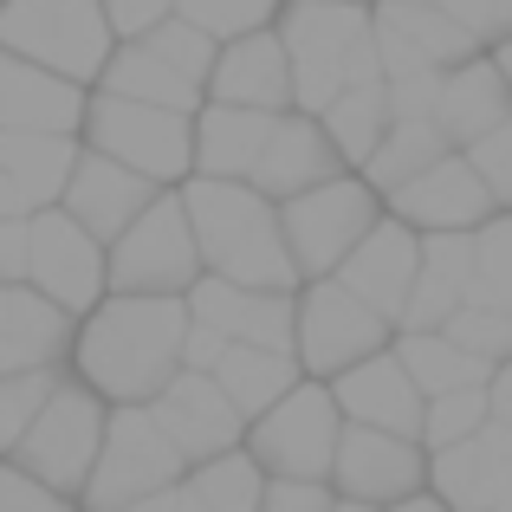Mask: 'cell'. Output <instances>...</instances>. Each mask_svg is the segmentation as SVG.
Returning <instances> with one entry per match:
<instances>
[{"mask_svg": "<svg viewBox=\"0 0 512 512\" xmlns=\"http://www.w3.org/2000/svg\"><path fill=\"white\" fill-rule=\"evenodd\" d=\"M383 344H396V325L370 299H357L338 273L299 286V363H305V376H325L331 383L338 370L363 363Z\"/></svg>", "mask_w": 512, "mask_h": 512, "instance_id": "11", "label": "cell"}, {"mask_svg": "<svg viewBox=\"0 0 512 512\" xmlns=\"http://www.w3.org/2000/svg\"><path fill=\"white\" fill-rule=\"evenodd\" d=\"M441 331H448V338H461L467 350H480L487 363H506V357H512V312H506V305H480V299H467Z\"/></svg>", "mask_w": 512, "mask_h": 512, "instance_id": "40", "label": "cell"}, {"mask_svg": "<svg viewBox=\"0 0 512 512\" xmlns=\"http://www.w3.org/2000/svg\"><path fill=\"white\" fill-rule=\"evenodd\" d=\"M59 376H65V363H20V370L0 376V454L20 448V435L33 428V415L46 409Z\"/></svg>", "mask_w": 512, "mask_h": 512, "instance_id": "35", "label": "cell"}, {"mask_svg": "<svg viewBox=\"0 0 512 512\" xmlns=\"http://www.w3.org/2000/svg\"><path fill=\"white\" fill-rule=\"evenodd\" d=\"M33 260V214H0V279H26Z\"/></svg>", "mask_w": 512, "mask_h": 512, "instance_id": "47", "label": "cell"}, {"mask_svg": "<svg viewBox=\"0 0 512 512\" xmlns=\"http://www.w3.org/2000/svg\"><path fill=\"white\" fill-rule=\"evenodd\" d=\"M370 26H376L389 78L448 72V65L487 52V39H480L474 26H461L448 7H428V0H370Z\"/></svg>", "mask_w": 512, "mask_h": 512, "instance_id": "14", "label": "cell"}, {"mask_svg": "<svg viewBox=\"0 0 512 512\" xmlns=\"http://www.w3.org/2000/svg\"><path fill=\"white\" fill-rule=\"evenodd\" d=\"M0 512H78L72 493L46 487L33 467H20L13 454H0Z\"/></svg>", "mask_w": 512, "mask_h": 512, "instance_id": "42", "label": "cell"}, {"mask_svg": "<svg viewBox=\"0 0 512 512\" xmlns=\"http://www.w3.org/2000/svg\"><path fill=\"white\" fill-rule=\"evenodd\" d=\"M467 163L480 169V182L493 188V201L512 208V117H506V124H493L487 137L467 143Z\"/></svg>", "mask_w": 512, "mask_h": 512, "instance_id": "43", "label": "cell"}, {"mask_svg": "<svg viewBox=\"0 0 512 512\" xmlns=\"http://www.w3.org/2000/svg\"><path fill=\"white\" fill-rule=\"evenodd\" d=\"M72 331L78 318L33 279H0V338L20 344L33 363H72Z\"/></svg>", "mask_w": 512, "mask_h": 512, "instance_id": "28", "label": "cell"}, {"mask_svg": "<svg viewBox=\"0 0 512 512\" xmlns=\"http://www.w3.org/2000/svg\"><path fill=\"white\" fill-rule=\"evenodd\" d=\"M279 111H247V104H201L195 111V175H240L247 182L253 163L266 156Z\"/></svg>", "mask_w": 512, "mask_h": 512, "instance_id": "26", "label": "cell"}, {"mask_svg": "<svg viewBox=\"0 0 512 512\" xmlns=\"http://www.w3.org/2000/svg\"><path fill=\"white\" fill-rule=\"evenodd\" d=\"M474 299V227H448V234H422V273H415L409 312L396 331L448 325L461 305Z\"/></svg>", "mask_w": 512, "mask_h": 512, "instance_id": "24", "label": "cell"}, {"mask_svg": "<svg viewBox=\"0 0 512 512\" xmlns=\"http://www.w3.org/2000/svg\"><path fill=\"white\" fill-rule=\"evenodd\" d=\"M124 512H208V506H201V493L188 487V480H169V487H156V493H143V500H130Z\"/></svg>", "mask_w": 512, "mask_h": 512, "instance_id": "48", "label": "cell"}, {"mask_svg": "<svg viewBox=\"0 0 512 512\" xmlns=\"http://www.w3.org/2000/svg\"><path fill=\"white\" fill-rule=\"evenodd\" d=\"M78 137L91 150L117 156V163L143 169L150 182H188L195 175V111H169V104H143V98H117V91L91 85L85 104V130Z\"/></svg>", "mask_w": 512, "mask_h": 512, "instance_id": "4", "label": "cell"}, {"mask_svg": "<svg viewBox=\"0 0 512 512\" xmlns=\"http://www.w3.org/2000/svg\"><path fill=\"white\" fill-rule=\"evenodd\" d=\"M493 59H500V72H506V85H512V33L493 39Z\"/></svg>", "mask_w": 512, "mask_h": 512, "instance_id": "54", "label": "cell"}, {"mask_svg": "<svg viewBox=\"0 0 512 512\" xmlns=\"http://www.w3.org/2000/svg\"><path fill=\"white\" fill-rule=\"evenodd\" d=\"M350 169V156L338 150V137L325 130V117L318 111H279L273 117V137H266V156L253 163L247 182L253 188H266L273 201H286V195H299V188H312V182H325V175H344Z\"/></svg>", "mask_w": 512, "mask_h": 512, "instance_id": "21", "label": "cell"}, {"mask_svg": "<svg viewBox=\"0 0 512 512\" xmlns=\"http://www.w3.org/2000/svg\"><path fill=\"white\" fill-rule=\"evenodd\" d=\"M78 150H85V137H72V130H0V169L26 188L33 208H52L65 195Z\"/></svg>", "mask_w": 512, "mask_h": 512, "instance_id": "29", "label": "cell"}, {"mask_svg": "<svg viewBox=\"0 0 512 512\" xmlns=\"http://www.w3.org/2000/svg\"><path fill=\"white\" fill-rule=\"evenodd\" d=\"M383 512H454V506L441 500L435 487H422V493H409V500H396V506H383Z\"/></svg>", "mask_w": 512, "mask_h": 512, "instance_id": "51", "label": "cell"}, {"mask_svg": "<svg viewBox=\"0 0 512 512\" xmlns=\"http://www.w3.org/2000/svg\"><path fill=\"white\" fill-rule=\"evenodd\" d=\"M363 7H370V0H363Z\"/></svg>", "mask_w": 512, "mask_h": 512, "instance_id": "57", "label": "cell"}, {"mask_svg": "<svg viewBox=\"0 0 512 512\" xmlns=\"http://www.w3.org/2000/svg\"><path fill=\"white\" fill-rule=\"evenodd\" d=\"M156 188L163 182H150L143 169H130V163H117V156H104V150L85 143L78 163H72V182H65V195H59V208H72L98 240H117L156 201Z\"/></svg>", "mask_w": 512, "mask_h": 512, "instance_id": "23", "label": "cell"}, {"mask_svg": "<svg viewBox=\"0 0 512 512\" xmlns=\"http://www.w3.org/2000/svg\"><path fill=\"white\" fill-rule=\"evenodd\" d=\"M26 279H33L46 299H59L72 318H85L91 305L111 292V240H98L72 208H33V260H26Z\"/></svg>", "mask_w": 512, "mask_h": 512, "instance_id": "12", "label": "cell"}, {"mask_svg": "<svg viewBox=\"0 0 512 512\" xmlns=\"http://www.w3.org/2000/svg\"><path fill=\"white\" fill-rule=\"evenodd\" d=\"M188 474V454L169 441V428L156 422L150 402H111V422H104V448L91 467L78 506L85 512H124L130 500L169 487Z\"/></svg>", "mask_w": 512, "mask_h": 512, "instance_id": "5", "label": "cell"}, {"mask_svg": "<svg viewBox=\"0 0 512 512\" xmlns=\"http://www.w3.org/2000/svg\"><path fill=\"white\" fill-rule=\"evenodd\" d=\"M435 117H441V130H448L461 150H467L474 137H487L493 124H506V117H512V85H506L500 59H493V46L441 72V104H435Z\"/></svg>", "mask_w": 512, "mask_h": 512, "instance_id": "25", "label": "cell"}, {"mask_svg": "<svg viewBox=\"0 0 512 512\" xmlns=\"http://www.w3.org/2000/svg\"><path fill=\"white\" fill-rule=\"evenodd\" d=\"M331 506H338V487H331V480L273 474V480H266V506L260 512H331Z\"/></svg>", "mask_w": 512, "mask_h": 512, "instance_id": "44", "label": "cell"}, {"mask_svg": "<svg viewBox=\"0 0 512 512\" xmlns=\"http://www.w3.org/2000/svg\"><path fill=\"white\" fill-rule=\"evenodd\" d=\"M331 389H338V409L344 422H370V428H396V435H422V383L409 376V363L396 357V344L370 350L363 363H350V370L331 376Z\"/></svg>", "mask_w": 512, "mask_h": 512, "instance_id": "22", "label": "cell"}, {"mask_svg": "<svg viewBox=\"0 0 512 512\" xmlns=\"http://www.w3.org/2000/svg\"><path fill=\"white\" fill-rule=\"evenodd\" d=\"M331 512H383V506H370V500H344V493H338V506H331Z\"/></svg>", "mask_w": 512, "mask_h": 512, "instance_id": "55", "label": "cell"}, {"mask_svg": "<svg viewBox=\"0 0 512 512\" xmlns=\"http://www.w3.org/2000/svg\"><path fill=\"white\" fill-rule=\"evenodd\" d=\"M474 299L512 312V208H493L474 227Z\"/></svg>", "mask_w": 512, "mask_h": 512, "instance_id": "36", "label": "cell"}, {"mask_svg": "<svg viewBox=\"0 0 512 512\" xmlns=\"http://www.w3.org/2000/svg\"><path fill=\"white\" fill-rule=\"evenodd\" d=\"M78 512H85V506H78Z\"/></svg>", "mask_w": 512, "mask_h": 512, "instance_id": "58", "label": "cell"}, {"mask_svg": "<svg viewBox=\"0 0 512 512\" xmlns=\"http://www.w3.org/2000/svg\"><path fill=\"white\" fill-rule=\"evenodd\" d=\"M331 487H338L344 500H370V506H396V500H409V493H422L428 487V448H422V435L344 422L338 461H331Z\"/></svg>", "mask_w": 512, "mask_h": 512, "instance_id": "13", "label": "cell"}, {"mask_svg": "<svg viewBox=\"0 0 512 512\" xmlns=\"http://www.w3.org/2000/svg\"><path fill=\"white\" fill-rule=\"evenodd\" d=\"M214 376L227 383V396H234L240 409H247V422H253L260 409H273V402L299 383L305 363H299V350H273V344L234 338V344L221 350V363H214Z\"/></svg>", "mask_w": 512, "mask_h": 512, "instance_id": "30", "label": "cell"}, {"mask_svg": "<svg viewBox=\"0 0 512 512\" xmlns=\"http://www.w3.org/2000/svg\"><path fill=\"white\" fill-rule=\"evenodd\" d=\"M188 487L201 493V506L208 512H260L266 506V467H260V454L240 441V448H221V454H208V461H188Z\"/></svg>", "mask_w": 512, "mask_h": 512, "instance_id": "32", "label": "cell"}, {"mask_svg": "<svg viewBox=\"0 0 512 512\" xmlns=\"http://www.w3.org/2000/svg\"><path fill=\"white\" fill-rule=\"evenodd\" d=\"M338 435H344V409L325 376H299L273 409H260L247 422V448L260 454V467L292 480H331Z\"/></svg>", "mask_w": 512, "mask_h": 512, "instance_id": "9", "label": "cell"}, {"mask_svg": "<svg viewBox=\"0 0 512 512\" xmlns=\"http://www.w3.org/2000/svg\"><path fill=\"white\" fill-rule=\"evenodd\" d=\"M214 104H247V111H292V59L279 26H253L240 39H221L208 72Z\"/></svg>", "mask_w": 512, "mask_h": 512, "instance_id": "19", "label": "cell"}, {"mask_svg": "<svg viewBox=\"0 0 512 512\" xmlns=\"http://www.w3.org/2000/svg\"><path fill=\"white\" fill-rule=\"evenodd\" d=\"M91 85L0 46V130H85Z\"/></svg>", "mask_w": 512, "mask_h": 512, "instance_id": "20", "label": "cell"}, {"mask_svg": "<svg viewBox=\"0 0 512 512\" xmlns=\"http://www.w3.org/2000/svg\"><path fill=\"white\" fill-rule=\"evenodd\" d=\"M20 363H33V357H26L20 344H7V338H0V376H7V370H20Z\"/></svg>", "mask_w": 512, "mask_h": 512, "instance_id": "53", "label": "cell"}, {"mask_svg": "<svg viewBox=\"0 0 512 512\" xmlns=\"http://www.w3.org/2000/svg\"><path fill=\"white\" fill-rule=\"evenodd\" d=\"M487 409H493V422L512 428V357L493 363V376H487Z\"/></svg>", "mask_w": 512, "mask_h": 512, "instance_id": "50", "label": "cell"}, {"mask_svg": "<svg viewBox=\"0 0 512 512\" xmlns=\"http://www.w3.org/2000/svg\"><path fill=\"white\" fill-rule=\"evenodd\" d=\"M448 150H461V143L441 130V117H396V124L383 130V143L363 156V175H370V182L389 195L396 182L422 175L428 163H435V156H448Z\"/></svg>", "mask_w": 512, "mask_h": 512, "instance_id": "33", "label": "cell"}, {"mask_svg": "<svg viewBox=\"0 0 512 512\" xmlns=\"http://www.w3.org/2000/svg\"><path fill=\"white\" fill-rule=\"evenodd\" d=\"M415 273H422V227H409L402 214L383 208V221L350 247V260L338 266V279L357 299H370L389 325H402L409 312V292H415Z\"/></svg>", "mask_w": 512, "mask_h": 512, "instance_id": "17", "label": "cell"}, {"mask_svg": "<svg viewBox=\"0 0 512 512\" xmlns=\"http://www.w3.org/2000/svg\"><path fill=\"white\" fill-rule=\"evenodd\" d=\"M493 409H487V383H461V389H441V396H428L422 409V448H448V441L474 435V428H487Z\"/></svg>", "mask_w": 512, "mask_h": 512, "instance_id": "37", "label": "cell"}, {"mask_svg": "<svg viewBox=\"0 0 512 512\" xmlns=\"http://www.w3.org/2000/svg\"><path fill=\"white\" fill-rule=\"evenodd\" d=\"M493 512H512V493H506V500H500V506H493Z\"/></svg>", "mask_w": 512, "mask_h": 512, "instance_id": "56", "label": "cell"}, {"mask_svg": "<svg viewBox=\"0 0 512 512\" xmlns=\"http://www.w3.org/2000/svg\"><path fill=\"white\" fill-rule=\"evenodd\" d=\"M156 422L169 428V441L188 454V461H208L221 448H240L247 441V409L227 396V383L214 370H175L163 389L150 396Z\"/></svg>", "mask_w": 512, "mask_h": 512, "instance_id": "15", "label": "cell"}, {"mask_svg": "<svg viewBox=\"0 0 512 512\" xmlns=\"http://www.w3.org/2000/svg\"><path fill=\"white\" fill-rule=\"evenodd\" d=\"M286 0H175V13H188L195 26H208L214 39H240L253 26H273Z\"/></svg>", "mask_w": 512, "mask_h": 512, "instance_id": "41", "label": "cell"}, {"mask_svg": "<svg viewBox=\"0 0 512 512\" xmlns=\"http://www.w3.org/2000/svg\"><path fill=\"white\" fill-rule=\"evenodd\" d=\"M318 117H325V130L338 137V150L350 156V169H363V156H370L376 143H383V130L396 124V111H389V78L383 85H344Z\"/></svg>", "mask_w": 512, "mask_h": 512, "instance_id": "34", "label": "cell"}, {"mask_svg": "<svg viewBox=\"0 0 512 512\" xmlns=\"http://www.w3.org/2000/svg\"><path fill=\"white\" fill-rule=\"evenodd\" d=\"M383 208L402 214L409 227H422V234H448V227H480L500 201H493V188L480 182V169L467 163V150H448L422 175H409V182L389 188Z\"/></svg>", "mask_w": 512, "mask_h": 512, "instance_id": "16", "label": "cell"}, {"mask_svg": "<svg viewBox=\"0 0 512 512\" xmlns=\"http://www.w3.org/2000/svg\"><path fill=\"white\" fill-rule=\"evenodd\" d=\"M208 273L182 182L156 188V201L111 240V292H188Z\"/></svg>", "mask_w": 512, "mask_h": 512, "instance_id": "10", "label": "cell"}, {"mask_svg": "<svg viewBox=\"0 0 512 512\" xmlns=\"http://www.w3.org/2000/svg\"><path fill=\"white\" fill-rule=\"evenodd\" d=\"M0 214H33V201H26V188L13 182L7 169H0Z\"/></svg>", "mask_w": 512, "mask_h": 512, "instance_id": "52", "label": "cell"}, {"mask_svg": "<svg viewBox=\"0 0 512 512\" xmlns=\"http://www.w3.org/2000/svg\"><path fill=\"white\" fill-rule=\"evenodd\" d=\"M428 487L454 512H493L512 493V428L487 422L448 448H428Z\"/></svg>", "mask_w": 512, "mask_h": 512, "instance_id": "18", "label": "cell"}, {"mask_svg": "<svg viewBox=\"0 0 512 512\" xmlns=\"http://www.w3.org/2000/svg\"><path fill=\"white\" fill-rule=\"evenodd\" d=\"M396 357L409 363V376L422 383V396H441V389H461V383H487L493 363L480 350H467L461 338H448L441 325L422 331H396Z\"/></svg>", "mask_w": 512, "mask_h": 512, "instance_id": "31", "label": "cell"}, {"mask_svg": "<svg viewBox=\"0 0 512 512\" xmlns=\"http://www.w3.org/2000/svg\"><path fill=\"white\" fill-rule=\"evenodd\" d=\"M104 422H111V402H104L85 376L65 370L59 383H52L46 409L33 415V428L20 435L13 461L33 467L46 487H59V493H72V500H78V493H85V480H91V467H98Z\"/></svg>", "mask_w": 512, "mask_h": 512, "instance_id": "8", "label": "cell"}, {"mask_svg": "<svg viewBox=\"0 0 512 512\" xmlns=\"http://www.w3.org/2000/svg\"><path fill=\"white\" fill-rule=\"evenodd\" d=\"M104 13H111V33L117 39H143L150 26H163L175 13V0H104Z\"/></svg>", "mask_w": 512, "mask_h": 512, "instance_id": "46", "label": "cell"}, {"mask_svg": "<svg viewBox=\"0 0 512 512\" xmlns=\"http://www.w3.org/2000/svg\"><path fill=\"white\" fill-rule=\"evenodd\" d=\"M188 299L182 292H104L72 331V363L104 402H150L182 370Z\"/></svg>", "mask_w": 512, "mask_h": 512, "instance_id": "1", "label": "cell"}, {"mask_svg": "<svg viewBox=\"0 0 512 512\" xmlns=\"http://www.w3.org/2000/svg\"><path fill=\"white\" fill-rule=\"evenodd\" d=\"M273 26L292 59V104L325 111L350 85V59H357V39L370 33V7L363 0H286Z\"/></svg>", "mask_w": 512, "mask_h": 512, "instance_id": "6", "label": "cell"}, {"mask_svg": "<svg viewBox=\"0 0 512 512\" xmlns=\"http://www.w3.org/2000/svg\"><path fill=\"white\" fill-rule=\"evenodd\" d=\"M435 104H441V72L389 78V111L396 117H435Z\"/></svg>", "mask_w": 512, "mask_h": 512, "instance_id": "45", "label": "cell"}, {"mask_svg": "<svg viewBox=\"0 0 512 512\" xmlns=\"http://www.w3.org/2000/svg\"><path fill=\"white\" fill-rule=\"evenodd\" d=\"M143 39H150V46L163 52V59H169V65H175V72H182V78H195V85L208 91L214 52H221V39H214L208 26H195V20H188V13H169V20H163V26H150V33H143Z\"/></svg>", "mask_w": 512, "mask_h": 512, "instance_id": "39", "label": "cell"}, {"mask_svg": "<svg viewBox=\"0 0 512 512\" xmlns=\"http://www.w3.org/2000/svg\"><path fill=\"white\" fill-rule=\"evenodd\" d=\"M98 91H117V98H143V104H169V111H201L208 91L195 78H182L150 39H117L111 59L98 72Z\"/></svg>", "mask_w": 512, "mask_h": 512, "instance_id": "27", "label": "cell"}, {"mask_svg": "<svg viewBox=\"0 0 512 512\" xmlns=\"http://www.w3.org/2000/svg\"><path fill=\"white\" fill-rule=\"evenodd\" d=\"M182 201H188V221H195L208 273H227L253 292L305 286L299 260L286 247V227H279V201L266 188L240 182V175H188Z\"/></svg>", "mask_w": 512, "mask_h": 512, "instance_id": "2", "label": "cell"}, {"mask_svg": "<svg viewBox=\"0 0 512 512\" xmlns=\"http://www.w3.org/2000/svg\"><path fill=\"white\" fill-rule=\"evenodd\" d=\"M376 221H383V188L363 169L325 175V182H312V188L279 201V227H286V247H292V260H299V279L338 273L350 260V247H357Z\"/></svg>", "mask_w": 512, "mask_h": 512, "instance_id": "3", "label": "cell"}, {"mask_svg": "<svg viewBox=\"0 0 512 512\" xmlns=\"http://www.w3.org/2000/svg\"><path fill=\"white\" fill-rule=\"evenodd\" d=\"M227 344H234V338H221V331H208V325H195V318H188V344H182V363H188V370H214Z\"/></svg>", "mask_w": 512, "mask_h": 512, "instance_id": "49", "label": "cell"}, {"mask_svg": "<svg viewBox=\"0 0 512 512\" xmlns=\"http://www.w3.org/2000/svg\"><path fill=\"white\" fill-rule=\"evenodd\" d=\"M0 46L26 52L78 85H98L117 33L104 0H0Z\"/></svg>", "mask_w": 512, "mask_h": 512, "instance_id": "7", "label": "cell"}, {"mask_svg": "<svg viewBox=\"0 0 512 512\" xmlns=\"http://www.w3.org/2000/svg\"><path fill=\"white\" fill-rule=\"evenodd\" d=\"M188 299V318L208 331H221V338H240L247 331V312H253V286H240V279L227 273H201L195 286L182 292Z\"/></svg>", "mask_w": 512, "mask_h": 512, "instance_id": "38", "label": "cell"}]
</instances>
